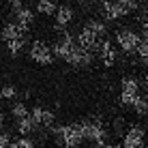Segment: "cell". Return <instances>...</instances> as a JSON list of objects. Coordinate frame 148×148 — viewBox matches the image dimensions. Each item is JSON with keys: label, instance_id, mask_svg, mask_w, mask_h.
I'll use <instances>...</instances> for the list:
<instances>
[{"label": "cell", "instance_id": "obj_11", "mask_svg": "<svg viewBox=\"0 0 148 148\" xmlns=\"http://www.w3.org/2000/svg\"><path fill=\"white\" fill-rule=\"evenodd\" d=\"M0 34H2V39L7 41V43H11V41H19V39H24L26 30H24L22 26H19V24H15V22H9V24H4V26H2Z\"/></svg>", "mask_w": 148, "mask_h": 148}, {"label": "cell", "instance_id": "obj_20", "mask_svg": "<svg viewBox=\"0 0 148 148\" xmlns=\"http://www.w3.org/2000/svg\"><path fill=\"white\" fill-rule=\"evenodd\" d=\"M135 54L140 56V60H142V62H148V37H144V34H142L140 45H137Z\"/></svg>", "mask_w": 148, "mask_h": 148}, {"label": "cell", "instance_id": "obj_21", "mask_svg": "<svg viewBox=\"0 0 148 148\" xmlns=\"http://www.w3.org/2000/svg\"><path fill=\"white\" fill-rule=\"evenodd\" d=\"M24 45H26V39L11 41V43H7V49H9V54H11V56H17V54L24 49Z\"/></svg>", "mask_w": 148, "mask_h": 148}, {"label": "cell", "instance_id": "obj_8", "mask_svg": "<svg viewBox=\"0 0 148 148\" xmlns=\"http://www.w3.org/2000/svg\"><path fill=\"white\" fill-rule=\"evenodd\" d=\"M101 11H103V17L110 19V22H116V19L129 15V11H127L125 4H122V0H118V2H110V0H105V2H101Z\"/></svg>", "mask_w": 148, "mask_h": 148}, {"label": "cell", "instance_id": "obj_30", "mask_svg": "<svg viewBox=\"0 0 148 148\" xmlns=\"http://www.w3.org/2000/svg\"><path fill=\"white\" fill-rule=\"evenodd\" d=\"M105 148H122V144L120 146H105Z\"/></svg>", "mask_w": 148, "mask_h": 148}, {"label": "cell", "instance_id": "obj_1", "mask_svg": "<svg viewBox=\"0 0 148 148\" xmlns=\"http://www.w3.org/2000/svg\"><path fill=\"white\" fill-rule=\"evenodd\" d=\"M54 133H56V137H58L60 146H64V148H79V144L84 142L77 122L60 125V127H56V129H54Z\"/></svg>", "mask_w": 148, "mask_h": 148}, {"label": "cell", "instance_id": "obj_12", "mask_svg": "<svg viewBox=\"0 0 148 148\" xmlns=\"http://www.w3.org/2000/svg\"><path fill=\"white\" fill-rule=\"evenodd\" d=\"M73 17H75L73 7H69V4H58V9H56V26L58 28L69 26V24L73 22Z\"/></svg>", "mask_w": 148, "mask_h": 148}, {"label": "cell", "instance_id": "obj_19", "mask_svg": "<svg viewBox=\"0 0 148 148\" xmlns=\"http://www.w3.org/2000/svg\"><path fill=\"white\" fill-rule=\"evenodd\" d=\"M131 108H133V112H135L137 116H146V114H148V99L140 95V97L133 101V105H131Z\"/></svg>", "mask_w": 148, "mask_h": 148}, {"label": "cell", "instance_id": "obj_25", "mask_svg": "<svg viewBox=\"0 0 148 148\" xmlns=\"http://www.w3.org/2000/svg\"><path fill=\"white\" fill-rule=\"evenodd\" d=\"M122 4H125V9H127V11H135V9L137 7H140V2H137V0H122Z\"/></svg>", "mask_w": 148, "mask_h": 148}, {"label": "cell", "instance_id": "obj_26", "mask_svg": "<svg viewBox=\"0 0 148 148\" xmlns=\"http://www.w3.org/2000/svg\"><path fill=\"white\" fill-rule=\"evenodd\" d=\"M142 32H144V37H148V22L142 24Z\"/></svg>", "mask_w": 148, "mask_h": 148}, {"label": "cell", "instance_id": "obj_7", "mask_svg": "<svg viewBox=\"0 0 148 148\" xmlns=\"http://www.w3.org/2000/svg\"><path fill=\"white\" fill-rule=\"evenodd\" d=\"M30 118L34 120V125H37V127H45V129H49V127H54L56 114L52 110L43 108V105H34V108L30 110Z\"/></svg>", "mask_w": 148, "mask_h": 148}, {"label": "cell", "instance_id": "obj_2", "mask_svg": "<svg viewBox=\"0 0 148 148\" xmlns=\"http://www.w3.org/2000/svg\"><path fill=\"white\" fill-rule=\"evenodd\" d=\"M79 125V131H82V137L88 142H92L97 146H103L105 140H108V131H105V125L101 120H82L77 122Z\"/></svg>", "mask_w": 148, "mask_h": 148}, {"label": "cell", "instance_id": "obj_29", "mask_svg": "<svg viewBox=\"0 0 148 148\" xmlns=\"http://www.w3.org/2000/svg\"><path fill=\"white\" fill-rule=\"evenodd\" d=\"M146 99H148V79H146Z\"/></svg>", "mask_w": 148, "mask_h": 148}, {"label": "cell", "instance_id": "obj_18", "mask_svg": "<svg viewBox=\"0 0 148 148\" xmlns=\"http://www.w3.org/2000/svg\"><path fill=\"white\" fill-rule=\"evenodd\" d=\"M11 114H13L17 120H22V118H26V116H30V110H28V105H26V103L17 101V103H13V105H11Z\"/></svg>", "mask_w": 148, "mask_h": 148}, {"label": "cell", "instance_id": "obj_24", "mask_svg": "<svg viewBox=\"0 0 148 148\" xmlns=\"http://www.w3.org/2000/svg\"><path fill=\"white\" fill-rule=\"evenodd\" d=\"M0 148H11V135L9 133H0Z\"/></svg>", "mask_w": 148, "mask_h": 148}, {"label": "cell", "instance_id": "obj_9", "mask_svg": "<svg viewBox=\"0 0 148 148\" xmlns=\"http://www.w3.org/2000/svg\"><path fill=\"white\" fill-rule=\"evenodd\" d=\"M144 142H146V131L142 127H131L125 133L122 148H144Z\"/></svg>", "mask_w": 148, "mask_h": 148}, {"label": "cell", "instance_id": "obj_13", "mask_svg": "<svg viewBox=\"0 0 148 148\" xmlns=\"http://www.w3.org/2000/svg\"><path fill=\"white\" fill-rule=\"evenodd\" d=\"M99 54H101V60H103L105 67H112V64L116 62V49H114V45H112V41H108V39L101 41Z\"/></svg>", "mask_w": 148, "mask_h": 148}, {"label": "cell", "instance_id": "obj_17", "mask_svg": "<svg viewBox=\"0 0 148 148\" xmlns=\"http://www.w3.org/2000/svg\"><path fill=\"white\" fill-rule=\"evenodd\" d=\"M56 9H58V4L54 0H39L37 2V11L41 15H56Z\"/></svg>", "mask_w": 148, "mask_h": 148}, {"label": "cell", "instance_id": "obj_27", "mask_svg": "<svg viewBox=\"0 0 148 148\" xmlns=\"http://www.w3.org/2000/svg\"><path fill=\"white\" fill-rule=\"evenodd\" d=\"M2 129H4V114L0 112V133H2Z\"/></svg>", "mask_w": 148, "mask_h": 148}, {"label": "cell", "instance_id": "obj_6", "mask_svg": "<svg viewBox=\"0 0 148 148\" xmlns=\"http://www.w3.org/2000/svg\"><path fill=\"white\" fill-rule=\"evenodd\" d=\"M77 47V43H75V39H73V34H69V32H64L62 37H58L56 39V43H54V47H52V52H54V58H60V60H67L71 52Z\"/></svg>", "mask_w": 148, "mask_h": 148}, {"label": "cell", "instance_id": "obj_22", "mask_svg": "<svg viewBox=\"0 0 148 148\" xmlns=\"http://www.w3.org/2000/svg\"><path fill=\"white\" fill-rule=\"evenodd\" d=\"M11 148H37V146H34V142L30 137H19V140L11 142Z\"/></svg>", "mask_w": 148, "mask_h": 148}, {"label": "cell", "instance_id": "obj_15", "mask_svg": "<svg viewBox=\"0 0 148 148\" xmlns=\"http://www.w3.org/2000/svg\"><path fill=\"white\" fill-rule=\"evenodd\" d=\"M39 127L34 125V120L30 118V116H26V118H22V120H17V131L22 133V137H26V135H30V133H34Z\"/></svg>", "mask_w": 148, "mask_h": 148}, {"label": "cell", "instance_id": "obj_3", "mask_svg": "<svg viewBox=\"0 0 148 148\" xmlns=\"http://www.w3.org/2000/svg\"><path fill=\"white\" fill-rule=\"evenodd\" d=\"M140 39H142V34L135 32L133 28H120L116 32V43L125 54H133L137 49V45H140Z\"/></svg>", "mask_w": 148, "mask_h": 148}, {"label": "cell", "instance_id": "obj_16", "mask_svg": "<svg viewBox=\"0 0 148 148\" xmlns=\"http://www.w3.org/2000/svg\"><path fill=\"white\" fill-rule=\"evenodd\" d=\"M84 28H88L97 39L105 37V32H108V28H105V24L101 22V19H90V22H86V26H84Z\"/></svg>", "mask_w": 148, "mask_h": 148}, {"label": "cell", "instance_id": "obj_10", "mask_svg": "<svg viewBox=\"0 0 148 148\" xmlns=\"http://www.w3.org/2000/svg\"><path fill=\"white\" fill-rule=\"evenodd\" d=\"M92 60H95V54L86 52V49H82V47H75L64 62H69L71 67H88V64H92Z\"/></svg>", "mask_w": 148, "mask_h": 148}, {"label": "cell", "instance_id": "obj_4", "mask_svg": "<svg viewBox=\"0 0 148 148\" xmlns=\"http://www.w3.org/2000/svg\"><path fill=\"white\" fill-rule=\"evenodd\" d=\"M28 56H30V60H32V62L43 64V67H47V64L54 62V52H52V47H49L47 43H43V41H34V43L30 45V49H28Z\"/></svg>", "mask_w": 148, "mask_h": 148}, {"label": "cell", "instance_id": "obj_28", "mask_svg": "<svg viewBox=\"0 0 148 148\" xmlns=\"http://www.w3.org/2000/svg\"><path fill=\"white\" fill-rule=\"evenodd\" d=\"M144 13H146V22H148V4H146V9H144Z\"/></svg>", "mask_w": 148, "mask_h": 148}, {"label": "cell", "instance_id": "obj_31", "mask_svg": "<svg viewBox=\"0 0 148 148\" xmlns=\"http://www.w3.org/2000/svg\"><path fill=\"white\" fill-rule=\"evenodd\" d=\"M0 101H2V86H0Z\"/></svg>", "mask_w": 148, "mask_h": 148}, {"label": "cell", "instance_id": "obj_14", "mask_svg": "<svg viewBox=\"0 0 148 148\" xmlns=\"http://www.w3.org/2000/svg\"><path fill=\"white\" fill-rule=\"evenodd\" d=\"M34 22V11L32 9H28V7H22V9H17L15 11V24H19L24 30H28V26Z\"/></svg>", "mask_w": 148, "mask_h": 148}, {"label": "cell", "instance_id": "obj_5", "mask_svg": "<svg viewBox=\"0 0 148 148\" xmlns=\"http://www.w3.org/2000/svg\"><path fill=\"white\" fill-rule=\"evenodd\" d=\"M140 97V82L135 77H122L120 82V103L133 105V101Z\"/></svg>", "mask_w": 148, "mask_h": 148}, {"label": "cell", "instance_id": "obj_23", "mask_svg": "<svg viewBox=\"0 0 148 148\" xmlns=\"http://www.w3.org/2000/svg\"><path fill=\"white\" fill-rule=\"evenodd\" d=\"M15 97H17V88L13 84L2 86V99H15Z\"/></svg>", "mask_w": 148, "mask_h": 148}]
</instances>
